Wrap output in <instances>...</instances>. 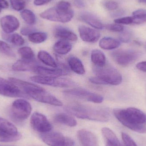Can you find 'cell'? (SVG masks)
<instances>
[{
	"label": "cell",
	"mask_w": 146,
	"mask_h": 146,
	"mask_svg": "<svg viewBox=\"0 0 146 146\" xmlns=\"http://www.w3.org/2000/svg\"><path fill=\"white\" fill-rule=\"evenodd\" d=\"M113 114L126 127L139 133H146V115L139 109L134 107L116 109L113 110Z\"/></svg>",
	"instance_id": "cell-1"
},
{
	"label": "cell",
	"mask_w": 146,
	"mask_h": 146,
	"mask_svg": "<svg viewBox=\"0 0 146 146\" xmlns=\"http://www.w3.org/2000/svg\"><path fill=\"white\" fill-rule=\"evenodd\" d=\"M65 110L69 114L78 118L97 121H108L110 117L109 110L104 108L88 107L81 105H72L65 107Z\"/></svg>",
	"instance_id": "cell-2"
},
{
	"label": "cell",
	"mask_w": 146,
	"mask_h": 146,
	"mask_svg": "<svg viewBox=\"0 0 146 146\" xmlns=\"http://www.w3.org/2000/svg\"><path fill=\"white\" fill-rule=\"evenodd\" d=\"M40 16L44 19L50 21L67 23L71 21L74 17V11L70 3L62 1L55 7L42 12Z\"/></svg>",
	"instance_id": "cell-3"
},
{
	"label": "cell",
	"mask_w": 146,
	"mask_h": 146,
	"mask_svg": "<svg viewBox=\"0 0 146 146\" xmlns=\"http://www.w3.org/2000/svg\"><path fill=\"white\" fill-rule=\"evenodd\" d=\"M93 72L96 76L100 78L104 85L117 86L122 81V76L120 73L111 66H105L102 67L95 66Z\"/></svg>",
	"instance_id": "cell-4"
},
{
	"label": "cell",
	"mask_w": 146,
	"mask_h": 146,
	"mask_svg": "<svg viewBox=\"0 0 146 146\" xmlns=\"http://www.w3.org/2000/svg\"><path fill=\"white\" fill-rule=\"evenodd\" d=\"M111 56L117 64L122 66H127L139 57L140 53L133 50H118L112 52Z\"/></svg>",
	"instance_id": "cell-5"
},
{
	"label": "cell",
	"mask_w": 146,
	"mask_h": 146,
	"mask_svg": "<svg viewBox=\"0 0 146 146\" xmlns=\"http://www.w3.org/2000/svg\"><path fill=\"white\" fill-rule=\"evenodd\" d=\"M11 111L13 118L18 121H21L29 117L31 112L32 106L28 101L19 99L13 102Z\"/></svg>",
	"instance_id": "cell-6"
},
{
	"label": "cell",
	"mask_w": 146,
	"mask_h": 146,
	"mask_svg": "<svg viewBox=\"0 0 146 146\" xmlns=\"http://www.w3.org/2000/svg\"><path fill=\"white\" fill-rule=\"evenodd\" d=\"M41 139L49 146H74V141L57 132H48L40 135Z\"/></svg>",
	"instance_id": "cell-7"
},
{
	"label": "cell",
	"mask_w": 146,
	"mask_h": 146,
	"mask_svg": "<svg viewBox=\"0 0 146 146\" xmlns=\"http://www.w3.org/2000/svg\"><path fill=\"white\" fill-rule=\"evenodd\" d=\"M30 79L36 83L54 87H69L75 85L70 79L62 77H50L37 75L31 76Z\"/></svg>",
	"instance_id": "cell-8"
},
{
	"label": "cell",
	"mask_w": 146,
	"mask_h": 146,
	"mask_svg": "<svg viewBox=\"0 0 146 146\" xmlns=\"http://www.w3.org/2000/svg\"><path fill=\"white\" fill-rule=\"evenodd\" d=\"M63 93L67 96L96 104H100L104 101V98L101 95L82 88L69 89Z\"/></svg>",
	"instance_id": "cell-9"
},
{
	"label": "cell",
	"mask_w": 146,
	"mask_h": 146,
	"mask_svg": "<svg viewBox=\"0 0 146 146\" xmlns=\"http://www.w3.org/2000/svg\"><path fill=\"white\" fill-rule=\"evenodd\" d=\"M31 124L33 129L41 134L50 132L52 126L44 115L34 112L31 118Z\"/></svg>",
	"instance_id": "cell-10"
},
{
	"label": "cell",
	"mask_w": 146,
	"mask_h": 146,
	"mask_svg": "<svg viewBox=\"0 0 146 146\" xmlns=\"http://www.w3.org/2000/svg\"><path fill=\"white\" fill-rule=\"evenodd\" d=\"M0 94L10 98L25 97L21 90L9 80L0 77Z\"/></svg>",
	"instance_id": "cell-11"
},
{
	"label": "cell",
	"mask_w": 146,
	"mask_h": 146,
	"mask_svg": "<svg viewBox=\"0 0 146 146\" xmlns=\"http://www.w3.org/2000/svg\"><path fill=\"white\" fill-rule=\"evenodd\" d=\"M31 98L40 103L48 104L54 106H61L63 105L62 102L60 100L48 92L44 88L33 95Z\"/></svg>",
	"instance_id": "cell-12"
},
{
	"label": "cell",
	"mask_w": 146,
	"mask_h": 146,
	"mask_svg": "<svg viewBox=\"0 0 146 146\" xmlns=\"http://www.w3.org/2000/svg\"><path fill=\"white\" fill-rule=\"evenodd\" d=\"M0 25L3 32L10 34L18 30L20 22L14 16L7 15L0 19Z\"/></svg>",
	"instance_id": "cell-13"
},
{
	"label": "cell",
	"mask_w": 146,
	"mask_h": 146,
	"mask_svg": "<svg viewBox=\"0 0 146 146\" xmlns=\"http://www.w3.org/2000/svg\"><path fill=\"white\" fill-rule=\"evenodd\" d=\"M78 30L82 40L86 42H96L100 37V33L98 31L85 26H80Z\"/></svg>",
	"instance_id": "cell-14"
},
{
	"label": "cell",
	"mask_w": 146,
	"mask_h": 146,
	"mask_svg": "<svg viewBox=\"0 0 146 146\" xmlns=\"http://www.w3.org/2000/svg\"><path fill=\"white\" fill-rule=\"evenodd\" d=\"M33 72L38 75L50 77H59L67 75L69 72L67 70L63 68H49L38 66Z\"/></svg>",
	"instance_id": "cell-15"
},
{
	"label": "cell",
	"mask_w": 146,
	"mask_h": 146,
	"mask_svg": "<svg viewBox=\"0 0 146 146\" xmlns=\"http://www.w3.org/2000/svg\"><path fill=\"white\" fill-rule=\"evenodd\" d=\"M77 137L82 146H98V139L92 132L85 129L77 132Z\"/></svg>",
	"instance_id": "cell-16"
},
{
	"label": "cell",
	"mask_w": 146,
	"mask_h": 146,
	"mask_svg": "<svg viewBox=\"0 0 146 146\" xmlns=\"http://www.w3.org/2000/svg\"><path fill=\"white\" fill-rule=\"evenodd\" d=\"M78 19L81 21L86 23L95 29L102 30L104 28V25L100 20L91 13L82 12L79 15Z\"/></svg>",
	"instance_id": "cell-17"
},
{
	"label": "cell",
	"mask_w": 146,
	"mask_h": 146,
	"mask_svg": "<svg viewBox=\"0 0 146 146\" xmlns=\"http://www.w3.org/2000/svg\"><path fill=\"white\" fill-rule=\"evenodd\" d=\"M37 62L34 60H19L12 66V69L16 72L34 71L35 68L38 66Z\"/></svg>",
	"instance_id": "cell-18"
},
{
	"label": "cell",
	"mask_w": 146,
	"mask_h": 146,
	"mask_svg": "<svg viewBox=\"0 0 146 146\" xmlns=\"http://www.w3.org/2000/svg\"><path fill=\"white\" fill-rule=\"evenodd\" d=\"M54 33L55 36L63 40L75 42L78 39L76 34L72 31L60 26L54 28Z\"/></svg>",
	"instance_id": "cell-19"
},
{
	"label": "cell",
	"mask_w": 146,
	"mask_h": 146,
	"mask_svg": "<svg viewBox=\"0 0 146 146\" xmlns=\"http://www.w3.org/2000/svg\"><path fill=\"white\" fill-rule=\"evenodd\" d=\"M101 132L105 146H124L111 129L107 127L103 128L101 129Z\"/></svg>",
	"instance_id": "cell-20"
},
{
	"label": "cell",
	"mask_w": 146,
	"mask_h": 146,
	"mask_svg": "<svg viewBox=\"0 0 146 146\" xmlns=\"http://www.w3.org/2000/svg\"><path fill=\"white\" fill-rule=\"evenodd\" d=\"M55 122L64 124L70 127H75L77 125L76 120L72 116L66 113H60L54 116Z\"/></svg>",
	"instance_id": "cell-21"
},
{
	"label": "cell",
	"mask_w": 146,
	"mask_h": 146,
	"mask_svg": "<svg viewBox=\"0 0 146 146\" xmlns=\"http://www.w3.org/2000/svg\"><path fill=\"white\" fill-rule=\"evenodd\" d=\"M100 47L105 50H111L117 48L121 45V42L115 38L110 37L103 38L99 43Z\"/></svg>",
	"instance_id": "cell-22"
},
{
	"label": "cell",
	"mask_w": 146,
	"mask_h": 146,
	"mask_svg": "<svg viewBox=\"0 0 146 146\" xmlns=\"http://www.w3.org/2000/svg\"><path fill=\"white\" fill-rule=\"evenodd\" d=\"M72 46L69 41L60 39L56 42L53 47L54 51L60 55H66L72 50Z\"/></svg>",
	"instance_id": "cell-23"
},
{
	"label": "cell",
	"mask_w": 146,
	"mask_h": 146,
	"mask_svg": "<svg viewBox=\"0 0 146 146\" xmlns=\"http://www.w3.org/2000/svg\"><path fill=\"white\" fill-rule=\"evenodd\" d=\"M68 62L70 69L74 72L80 75L83 74L86 72L82 62L77 57L75 56L69 57Z\"/></svg>",
	"instance_id": "cell-24"
},
{
	"label": "cell",
	"mask_w": 146,
	"mask_h": 146,
	"mask_svg": "<svg viewBox=\"0 0 146 146\" xmlns=\"http://www.w3.org/2000/svg\"><path fill=\"white\" fill-rule=\"evenodd\" d=\"M91 59L95 66L102 67L106 64V57L101 50L94 49L91 52Z\"/></svg>",
	"instance_id": "cell-25"
},
{
	"label": "cell",
	"mask_w": 146,
	"mask_h": 146,
	"mask_svg": "<svg viewBox=\"0 0 146 146\" xmlns=\"http://www.w3.org/2000/svg\"><path fill=\"white\" fill-rule=\"evenodd\" d=\"M38 58L46 66L56 68L57 64L53 57L47 51L41 50L38 54Z\"/></svg>",
	"instance_id": "cell-26"
},
{
	"label": "cell",
	"mask_w": 146,
	"mask_h": 146,
	"mask_svg": "<svg viewBox=\"0 0 146 146\" xmlns=\"http://www.w3.org/2000/svg\"><path fill=\"white\" fill-rule=\"evenodd\" d=\"M0 131L11 134H16L19 132L16 127L7 120L0 117Z\"/></svg>",
	"instance_id": "cell-27"
},
{
	"label": "cell",
	"mask_w": 146,
	"mask_h": 146,
	"mask_svg": "<svg viewBox=\"0 0 146 146\" xmlns=\"http://www.w3.org/2000/svg\"><path fill=\"white\" fill-rule=\"evenodd\" d=\"M3 38L7 41L11 42L14 45L21 46L25 44V41L24 38L18 33H13V34L3 33L2 34Z\"/></svg>",
	"instance_id": "cell-28"
},
{
	"label": "cell",
	"mask_w": 146,
	"mask_h": 146,
	"mask_svg": "<svg viewBox=\"0 0 146 146\" xmlns=\"http://www.w3.org/2000/svg\"><path fill=\"white\" fill-rule=\"evenodd\" d=\"M133 24L141 25L146 22V10L139 9L133 13Z\"/></svg>",
	"instance_id": "cell-29"
},
{
	"label": "cell",
	"mask_w": 146,
	"mask_h": 146,
	"mask_svg": "<svg viewBox=\"0 0 146 146\" xmlns=\"http://www.w3.org/2000/svg\"><path fill=\"white\" fill-rule=\"evenodd\" d=\"M22 135L18 133L16 134H11L0 131V142H12L18 141L21 139Z\"/></svg>",
	"instance_id": "cell-30"
},
{
	"label": "cell",
	"mask_w": 146,
	"mask_h": 146,
	"mask_svg": "<svg viewBox=\"0 0 146 146\" xmlns=\"http://www.w3.org/2000/svg\"><path fill=\"white\" fill-rule=\"evenodd\" d=\"M48 35L44 32L33 33L28 36V39L30 42L35 44L43 42L47 39Z\"/></svg>",
	"instance_id": "cell-31"
},
{
	"label": "cell",
	"mask_w": 146,
	"mask_h": 146,
	"mask_svg": "<svg viewBox=\"0 0 146 146\" xmlns=\"http://www.w3.org/2000/svg\"><path fill=\"white\" fill-rule=\"evenodd\" d=\"M21 16L24 21L29 25H33L36 23V15L34 13L29 9H25L21 12Z\"/></svg>",
	"instance_id": "cell-32"
},
{
	"label": "cell",
	"mask_w": 146,
	"mask_h": 146,
	"mask_svg": "<svg viewBox=\"0 0 146 146\" xmlns=\"http://www.w3.org/2000/svg\"><path fill=\"white\" fill-rule=\"evenodd\" d=\"M18 53L24 60H34L35 55L34 52L31 48L29 47H23L19 49Z\"/></svg>",
	"instance_id": "cell-33"
},
{
	"label": "cell",
	"mask_w": 146,
	"mask_h": 146,
	"mask_svg": "<svg viewBox=\"0 0 146 146\" xmlns=\"http://www.w3.org/2000/svg\"><path fill=\"white\" fill-rule=\"evenodd\" d=\"M0 52L9 57L15 56V54L10 46L6 42L2 40H0Z\"/></svg>",
	"instance_id": "cell-34"
},
{
	"label": "cell",
	"mask_w": 146,
	"mask_h": 146,
	"mask_svg": "<svg viewBox=\"0 0 146 146\" xmlns=\"http://www.w3.org/2000/svg\"><path fill=\"white\" fill-rule=\"evenodd\" d=\"M12 8L17 11H22L26 6V2L24 0H9Z\"/></svg>",
	"instance_id": "cell-35"
},
{
	"label": "cell",
	"mask_w": 146,
	"mask_h": 146,
	"mask_svg": "<svg viewBox=\"0 0 146 146\" xmlns=\"http://www.w3.org/2000/svg\"><path fill=\"white\" fill-rule=\"evenodd\" d=\"M105 27L108 31L113 32H122L124 30L123 26L117 23L106 25Z\"/></svg>",
	"instance_id": "cell-36"
},
{
	"label": "cell",
	"mask_w": 146,
	"mask_h": 146,
	"mask_svg": "<svg viewBox=\"0 0 146 146\" xmlns=\"http://www.w3.org/2000/svg\"><path fill=\"white\" fill-rule=\"evenodd\" d=\"M103 6L109 10H114L117 9L118 4L113 0H104L102 2Z\"/></svg>",
	"instance_id": "cell-37"
},
{
	"label": "cell",
	"mask_w": 146,
	"mask_h": 146,
	"mask_svg": "<svg viewBox=\"0 0 146 146\" xmlns=\"http://www.w3.org/2000/svg\"><path fill=\"white\" fill-rule=\"evenodd\" d=\"M121 137L124 146H137L133 139L126 133H122Z\"/></svg>",
	"instance_id": "cell-38"
},
{
	"label": "cell",
	"mask_w": 146,
	"mask_h": 146,
	"mask_svg": "<svg viewBox=\"0 0 146 146\" xmlns=\"http://www.w3.org/2000/svg\"><path fill=\"white\" fill-rule=\"evenodd\" d=\"M132 34L130 31L128 30H123V31L121 32L119 36V39L121 42L124 43H127L129 42L131 38Z\"/></svg>",
	"instance_id": "cell-39"
},
{
	"label": "cell",
	"mask_w": 146,
	"mask_h": 146,
	"mask_svg": "<svg viewBox=\"0 0 146 146\" xmlns=\"http://www.w3.org/2000/svg\"><path fill=\"white\" fill-rule=\"evenodd\" d=\"M115 23L120 25H131L133 24L132 17H125L116 19L114 21Z\"/></svg>",
	"instance_id": "cell-40"
},
{
	"label": "cell",
	"mask_w": 146,
	"mask_h": 146,
	"mask_svg": "<svg viewBox=\"0 0 146 146\" xmlns=\"http://www.w3.org/2000/svg\"><path fill=\"white\" fill-rule=\"evenodd\" d=\"M21 33L24 36H29L33 33L35 32V29L31 27H25L21 30Z\"/></svg>",
	"instance_id": "cell-41"
},
{
	"label": "cell",
	"mask_w": 146,
	"mask_h": 146,
	"mask_svg": "<svg viewBox=\"0 0 146 146\" xmlns=\"http://www.w3.org/2000/svg\"><path fill=\"white\" fill-rule=\"evenodd\" d=\"M136 68L140 71L146 72V61L139 62L136 65Z\"/></svg>",
	"instance_id": "cell-42"
},
{
	"label": "cell",
	"mask_w": 146,
	"mask_h": 146,
	"mask_svg": "<svg viewBox=\"0 0 146 146\" xmlns=\"http://www.w3.org/2000/svg\"><path fill=\"white\" fill-rule=\"evenodd\" d=\"M74 5L79 8H82L85 7V3L83 0H73Z\"/></svg>",
	"instance_id": "cell-43"
},
{
	"label": "cell",
	"mask_w": 146,
	"mask_h": 146,
	"mask_svg": "<svg viewBox=\"0 0 146 146\" xmlns=\"http://www.w3.org/2000/svg\"><path fill=\"white\" fill-rule=\"evenodd\" d=\"M51 0H34V4L36 6H40L50 2Z\"/></svg>",
	"instance_id": "cell-44"
},
{
	"label": "cell",
	"mask_w": 146,
	"mask_h": 146,
	"mask_svg": "<svg viewBox=\"0 0 146 146\" xmlns=\"http://www.w3.org/2000/svg\"><path fill=\"white\" fill-rule=\"evenodd\" d=\"M0 6L2 8H7L9 7V3L6 0H0Z\"/></svg>",
	"instance_id": "cell-45"
},
{
	"label": "cell",
	"mask_w": 146,
	"mask_h": 146,
	"mask_svg": "<svg viewBox=\"0 0 146 146\" xmlns=\"http://www.w3.org/2000/svg\"><path fill=\"white\" fill-rule=\"evenodd\" d=\"M124 14H125V11L123 10H120L114 13L113 14V16L115 17H119V16H122Z\"/></svg>",
	"instance_id": "cell-46"
},
{
	"label": "cell",
	"mask_w": 146,
	"mask_h": 146,
	"mask_svg": "<svg viewBox=\"0 0 146 146\" xmlns=\"http://www.w3.org/2000/svg\"><path fill=\"white\" fill-rule=\"evenodd\" d=\"M139 2L141 3H146V0H139Z\"/></svg>",
	"instance_id": "cell-47"
},
{
	"label": "cell",
	"mask_w": 146,
	"mask_h": 146,
	"mask_svg": "<svg viewBox=\"0 0 146 146\" xmlns=\"http://www.w3.org/2000/svg\"><path fill=\"white\" fill-rule=\"evenodd\" d=\"M2 9V8L1 7V6H0V13H1V11Z\"/></svg>",
	"instance_id": "cell-48"
},
{
	"label": "cell",
	"mask_w": 146,
	"mask_h": 146,
	"mask_svg": "<svg viewBox=\"0 0 146 146\" xmlns=\"http://www.w3.org/2000/svg\"><path fill=\"white\" fill-rule=\"evenodd\" d=\"M145 125H146V123H145Z\"/></svg>",
	"instance_id": "cell-49"
}]
</instances>
